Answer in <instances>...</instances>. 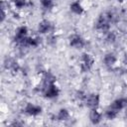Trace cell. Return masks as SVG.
Wrapping results in <instances>:
<instances>
[{
  "label": "cell",
  "instance_id": "6",
  "mask_svg": "<svg viewBox=\"0 0 127 127\" xmlns=\"http://www.w3.org/2000/svg\"><path fill=\"white\" fill-rule=\"evenodd\" d=\"M54 30L53 24L48 20H43L38 25V32L41 34H47Z\"/></svg>",
  "mask_w": 127,
  "mask_h": 127
},
{
  "label": "cell",
  "instance_id": "19",
  "mask_svg": "<svg viewBox=\"0 0 127 127\" xmlns=\"http://www.w3.org/2000/svg\"><path fill=\"white\" fill-rule=\"evenodd\" d=\"M75 97H76L77 100H79V101H83V102H84V99H85V97H86V94H85L84 92H82V91H77Z\"/></svg>",
  "mask_w": 127,
  "mask_h": 127
},
{
  "label": "cell",
  "instance_id": "11",
  "mask_svg": "<svg viewBox=\"0 0 127 127\" xmlns=\"http://www.w3.org/2000/svg\"><path fill=\"white\" fill-rule=\"evenodd\" d=\"M55 82H56V76L53 73H51L50 71H47V72L44 73V75H43V84H44V86L53 84Z\"/></svg>",
  "mask_w": 127,
  "mask_h": 127
},
{
  "label": "cell",
  "instance_id": "4",
  "mask_svg": "<svg viewBox=\"0 0 127 127\" xmlns=\"http://www.w3.org/2000/svg\"><path fill=\"white\" fill-rule=\"evenodd\" d=\"M68 42H69V46L74 49H81L85 45V41L83 40V38L76 34L71 35L68 39Z\"/></svg>",
  "mask_w": 127,
  "mask_h": 127
},
{
  "label": "cell",
  "instance_id": "7",
  "mask_svg": "<svg viewBox=\"0 0 127 127\" xmlns=\"http://www.w3.org/2000/svg\"><path fill=\"white\" fill-rule=\"evenodd\" d=\"M27 34H28V29L27 27L25 26H22V27H19L16 31V34H15V37H14V41L17 45H20L21 42L27 37Z\"/></svg>",
  "mask_w": 127,
  "mask_h": 127
},
{
  "label": "cell",
  "instance_id": "8",
  "mask_svg": "<svg viewBox=\"0 0 127 127\" xmlns=\"http://www.w3.org/2000/svg\"><path fill=\"white\" fill-rule=\"evenodd\" d=\"M25 112L28 115L31 116H37L42 112V108L39 105H35L33 103H27L26 107H25Z\"/></svg>",
  "mask_w": 127,
  "mask_h": 127
},
{
  "label": "cell",
  "instance_id": "13",
  "mask_svg": "<svg viewBox=\"0 0 127 127\" xmlns=\"http://www.w3.org/2000/svg\"><path fill=\"white\" fill-rule=\"evenodd\" d=\"M104 64L107 65V66H112L115 63H116V57L113 55V54H106L104 56Z\"/></svg>",
  "mask_w": 127,
  "mask_h": 127
},
{
  "label": "cell",
  "instance_id": "20",
  "mask_svg": "<svg viewBox=\"0 0 127 127\" xmlns=\"http://www.w3.org/2000/svg\"><path fill=\"white\" fill-rule=\"evenodd\" d=\"M106 40H107L108 42H111V43H113V42L115 41V35H114L113 33H111V32H109V33L107 34V37H106Z\"/></svg>",
  "mask_w": 127,
  "mask_h": 127
},
{
  "label": "cell",
  "instance_id": "3",
  "mask_svg": "<svg viewBox=\"0 0 127 127\" xmlns=\"http://www.w3.org/2000/svg\"><path fill=\"white\" fill-rule=\"evenodd\" d=\"M84 103L89 109L97 108L99 105V95L96 93H90V94L86 95V97L84 99Z\"/></svg>",
  "mask_w": 127,
  "mask_h": 127
},
{
  "label": "cell",
  "instance_id": "10",
  "mask_svg": "<svg viewBox=\"0 0 127 127\" xmlns=\"http://www.w3.org/2000/svg\"><path fill=\"white\" fill-rule=\"evenodd\" d=\"M102 119V114L97 111L96 108L90 109L89 111V120L92 124H98Z\"/></svg>",
  "mask_w": 127,
  "mask_h": 127
},
{
  "label": "cell",
  "instance_id": "17",
  "mask_svg": "<svg viewBox=\"0 0 127 127\" xmlns=\"http://www.w3.org/2000/svg\"><path fill=\"white\" fill-rule=\"evenodd\" d=\"M40 2L45 9H52L55 5L54 0H40Z\"/></svg>",
  "mask_w": 127,
  "mask_h": 127
},
{
  "label": "cell",
  "instance_id": "23",
  "mask_svg": "<svg viewBox=\"0 0 127 127\" xmlns=\"http://www.w3.org/2000/svg\"><path fill=\"white\" fill-rule=\"evenodd\" d=\"M118 1H119V2H122V1H124V0H118Z\"/></svg>",
  "mask_w": 127,
  "mask_h": 127
},
{
  "label": "cell",
  "instance_id": "15",
  "mask_svg": "<svg viewBox=\"0 0 127 127\" xmlns=\"http://www.w3.org/2000/svg\"><path fill=\"white\" fill-rule=\"evenodd\" d=\"M57 118H58V120H60V121H65V120H67V119L69 118V113H68V111H67L66 109L62 108V109L59 111V113H58V115H57Z\"/></svg>",
  "mask_w": 127,
  "mask_h": 127
},
{
  "label": "cell",
  "instance_id": "12",
  "mask_svg": "<svg viewBox=\"0 0 127 127\" xmlns=\"http://www.w3.org/2000/svg\"><path fill=\"white\" fill-rule=\"evenodd\" d=\"M69 8H70V11H71L72 13L76 14V15H80V14L83 13V8H82V6L79 4V2H76V1H75V2H72V3L70 4Z\"/></svg>",
  "mask_w": 127,
  "mask_h": 127
},
{
  "label": "cell",
  "instance_id": "16",
  "mask_svg": "<svg viewBox=\"0 0 127 127\" xmlns=\"http://www.w3.org/2000/svg\"><path fill=\"white\" fill-rule=\"evenodd\" d=\"M117 112H118V111H116V110H114V109H112V108L109 107V108L105 111V116H106L107 119L112 120V119H114V118L117 116Z\"/></svg>",
  "mask_w": 127,
  "mask_h": 127
},
{
  "label": "cell",
  "instance_id": "21",
  "mask_svg": "<svg viewBox=\"0 0 127 127\" xmlns=\"http://www.w3.org/2000/svg\"><path fill=\"white\" fill-rule=\"evenodd\" d=\"M5 17H6V12H5L4 8L1 7V22H3L5 20Z\"/></svg>",
  "mask_w": 127,
  "mask_h": 127
},
{
  "label": "cell",
  "instance_id": "1",
  "mask_svg": "<svg viewBox=\"0 0 127 127\" xmlns=\"http://www.w3.org/2000/svg\"><path fill=\"white\" fill-rule=\"evenodd\" d=\"M112 20L111 13H103L99 16L96 22V29L101 32H108L110 28V22Z\"/></svg>",
  "mask_w": 127,
  "mask_h": 127
},
{
  "label": "cell",
  "instance_id": "22",
  "mask_svg": "<svg viewBox=\"0 0 127 127\" xmlns=\"http://www.w3.org/2000/svg\"><path fill=\"white\" fill-rule=\"evenodd\" d=\"M125 115H126V117H127V108H126V111H125Z\"/></svg>",
  "mask_w": 127,
  "mask_h": 127
},
{
  "label": "cell",
  "instance_id": "18",
  "mask_svg": "<svg viewBox=\"0 0 127 127\" xmlns=\"http://www.w3.org/2000/svg\"><path fill=\"white\" fill-rule=\"evenodd\" d=\"M13 3L17 8H23L26 5V0H13Z\"/></svg>",
  "mask_w": 127,
  "mask_h": 127
},
{
  "label": "cell",
  "instance_id": "14",
  "mask_svg": "<svg viewBox=\"0 0 127 127\" xmlns=\"http://www.w3.org/2000/svg\"><path fill=\"white\" fill-rule=\"evenodd\" d=\"M4 65H5V67H6L7 69H11V70H15V69H17V67H18L17 63H16L14 60L8 59V58L5 60Z\"/></svg>",
  "mask_w": 127,
  "mask_h": 127
},
{
  "label": "cell",
  "instance_id": "5",
  "mask_svg": "<svg viewBox=\"0 0 127 127\" xmlns=\"http://www.w3.org/2000/svg\"><path fill=\"white\" fill-rule=\"evenodd\" d=\"M43 92H44V95L46 97H48V98H55V97H57L59 95L60 90L57 87V85L55 83H53V84L44 86Z\"/></svg>",
  "mask_w": 127,
  "mask_h": 127
},
{
  "label": "cell",
  "instance_id": "2",
  "mask_svg": "<svg viewBox=\"0 0 127 127\" xmlns=\"http://www.w3.org/2000/svg\"><path fill=\"white\" fill-rule=\"evenodd\" d=\"M94 63V59L91 55L89 54H82L81 59H80V68L83 72L89 71V69L91 68L92 64Z\"/></svg>",
  "mask_w": 127,
  "mask_h": 127
},
{
  "label": "cell",
  "instance_id": "9",
  "mask_svg": "<svg viewBox=\"0 0 127 127\" xmlns=\"http://www.w3.org/2000/svg\"><path fill=\"white\" fill-rule=\"evenodd\" d=\"M109 107L112 108V109H114V110H116V111H119V110L127 107V98H119V99H116V100H114L110 104Z\"/></svg>",
  "mask_w": 127,
  "mask_h": 127
}]
</instances>
